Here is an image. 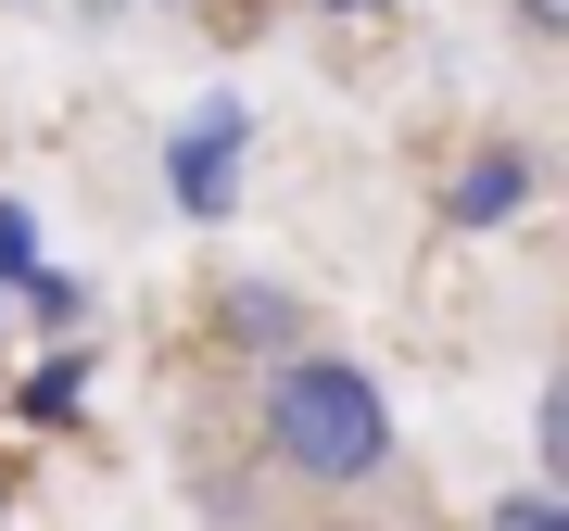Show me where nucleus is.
Returning a JSON list of instances; mask_svg holds the SVG:
<instances>
[{
    "instance_id": "7",
    "label": "nucleus",
    "mask_w": 569,
    "mask_h": 531,
    "mask_svg": "<svg viewBox=\"0 0 569 531\" xmlns=\"http://www.w3.org/2000/svg\"><path fill=\"white\" fill-rule=\"evenodd\" d=\"M493 531H569V493H507V507H493Z\"/></svg>"
},
{
    "instance_id": "5",
    "label": "nucleus",
    "mask_w": 569,
    "mask_h": 531,
    "mask_svg": "<svg viewBox=\"0 0 569 531\" xmlns=\"http://www.w3.org/2000/svg\"><path fill=\"white\" fill-rule=\"evenodd\" d=\"M531 443H545V469L569 493V354H557V380H545V430H531Z\"/></svg>"
},
{
    "instance_id": "6",
    "label": "nucleus",
    "mask_w": 569,
    "mask_h": 531,
    "mask_svg": "<svg viewBox=\"0 0 569 531\" xmlns=\"http://www.w3.org/2000/svg\"><path fill=\"white\" fill-rule=\"evenodd\" d=\"M0 279H39V216L0 203Z\"/></svg>"
},
{
    "instance_id": "2",
    "label": "nucleus",
    "mask_w": 569,
    "mask_h": 531,
    "mask_svg": "<svg viewBox=\"0 0 569 531\" xmlns=\"http://www.w3.org/2000/svg\"><path fill=\"white\" fill-rule=\"evenodd\" d=\"M241 140H253L241 102H203L178 140H164V190H178L190 216H228V164H241Z\"/></svg>"
},
{
    "instance_id": "8",
    "label": "nucleus",
    "mask_w": 569,
    "mask_h": 531,
    "mask_svg": "<svg viewBox=\"0 0 569 531\" xmlns=\"http://www.w3.org/2000/svg\"><path fill=\"white\" fill-rule=\"evenodd\" d=\"M519 26H545V39H569V0H519Z\"/></svg>"
},
{
    "instance_id": "3",
    "label": "nucleus",
    "mask_w": 569,
    "mask_h": 531,
    "mask_svg": "<svg viewBox=\"0 0 569 531\" xmlns=\"http://www.w3.org/2000/svg\"><path fill=\"white\" fill-rule=\"evenodd\" d=\"M531 203V164L507 152V140H493V152H468L456 164V190H443V228H507Z\"/></svg>"
},
{
    "instance_id": "4",
    "label": "nucleus",
    "mask_w": 569,
    "mask_h": 531,
    "mask_svg": "<svg viewBox=\"0 0 569 531\" xmlns=\"http://www.w3.org/2000/svg\"><path fill=\"white\" fill-rule=\"evenodd\" d=\"M228 329L253 354H291V291H228Z\"/></svg>"
},
{
    "instance_id": "1",
    "label": "nucleus",
    "mask_w": 569,
    "mask_h": 531,
    "mask_svg": "<svg viewBox=\"0 0 569 531\" xmlns=\"http://www.w3.org/2000/svg\"><path fill=\"white\" fill-rule=\"evenodd\" d=\"M253 443L305 493H367V481H392V392L355 354H279V380L253 405Z\"/></svg>"
}]
</instances>
